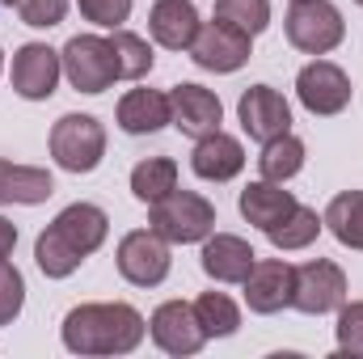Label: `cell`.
Masks as SVG:
<instances>
[{"label":"cell","instance_id":"cell-1","mask_svg":"<svg viewBox=\"0 0 363 359\" xmlns=\"http://www.w3.org/2000/svg\"><path fill=\"white\" fill-rule=\"evenodd\" d=\"M144 334H148L144 313L123 300L77 304L60 326V338L72 355H131L144 343Z\"/></svg>","mask_w":363,"mask_h":359},{"label":"cell","instance_id":"cell-2","mask_svg":"<svg viewBox=\"0 0 363 359\" xmlns=\"http://www.w3.org/2000/svg\"><path fill=\"white\" fill-rule=\"evenodd\" d=\"M148 228L161 233L169 245H194L216 233V203L199 190H169L165 199L148 203Z\"/></svg>","mask_w":363,"mask_h":359},{"label":"cell","instance_id":"cell-3","mask_svg":"<svg viewBox=\"0 0 363 359\" xmlns=\"http://www.w3.org/2000/svg\"><path fill=\"white\" fill-rule=\"evenodd\" d=\"M283 30H287V43L304 55H330L347 38V21L330 0H291Z\"/></svg>","mask_w":363,"mask_h":359},{"label":"cell","instance_id":"cell-4","mask_svg":"<svg viewBox=\"0 0 363 359\" xmlns=\"http://www.w3.org/2000/svg\"><path fill=\"white\" fill-rule=\"evenodd\" d=\"M51 157L68 174H93L106 157V127L97 114H64L51 127Z\"/></svg>","mask_w":363,"mask_h":359},{"label":"cell","instance_id":"cell-5","mask_svg":"<svg viewBox=\"0 0 363 359\" xmlns=\"http://www.w3.org/2000/svg\"><path fill=\"white\" fill-rule=\"evenodd\" d=\"M64 60V77L77 93H106L118 81V68H114V51H110V38L101 34H77L68 38V47L60 51Z\"/></svg>","mask_w":363,"mask_h":359},{"label":"cell","instance_id":"cell-6","mask_svg":"<svg viewBox=\"0 0 363 359\" xmlns=\"http://www.w3.org/2000/svg\"><path fill=\"white\" fill-rule=\"evenodd\" d=\"M250 43H254V38H250L245 30H237V26H228V21H220V17H211V21L199 26V34H194V43H190V60H194L203 72L228 77V72H237V68L250 64V55H254Z\"/></svg>","mask_w":363,"mask_h":359},{"label":"cell","instance_id":"cell-7","mask_svg":"<svg viewBox=\"0 0 363 359\" xmlns=\"http://www.w3.org/2000/svg\"><path fill=\"white\" fill-rule=\"evenodd\" d=\"M118 275L131 283V287H161L169 279V267H174V254H169V241L152 228H135L118 241Z\"/></svg>","mask_w":363,"mask_h":359},{"label":"cell","instance_id":"cell-8","mask_svg":"<svg viewBox=\"0 0 363 359\" xmlns=\"http://www.w3.org/2000/svg\"><path fill=\"white\" fill-rule=\"evenodd\" d=\"M351 93H355L351 89V77H347L338 64L321 60V55L296 72V97H300V106H304L308 114H317V118L342 114V110L351 106Z\"/></svg>","mask_w":363,"mask_h":359},{"label":"cell","instance_id":"cell-9","mask_svg":"<svg viewBox=\"0 0 363 359\" xmlns=\"http://www.w3.org/2000/svg\"><path fill=\"white\" fill-rule=\"evenodd\" d=\"M347 300V270L330 258H313L304 267H296V292H291V309L304 317H321V313H338V304Z\"/></svg>","mask_w":363,"mask_h":359},{"label":"cell","instance_id":"cell-10","mask_svg":"<svg viewBox=\"0 0 363 359\" xmlns=\"http://www.w3.org/2000/svg\"><path fill=\"white\" fill-rule=\"evenodd\" d=\"M60 77H64V60H60L55 47H47V43H26V47L13 51V72H9V81H13V93H17V97H26V101H47V97L55 93V85H60Z\"/></svg>","mask_w":363,"mask_h":359},{"label":"cell","instance_id":"cell-11","mask_svg":"<svg viewBox=\"0 0 363 359\" xmlns=\"http://www.w3.org/2000/svg\"><path fill=\"white\" fill-rule=\"evenodd\" d=\"M148 334H152V343H157L165 355H174V359L199 355L203 343H207V334H203V326H199V317H194V304H186V300H165V304H157V313L148 317Z\"/></svg>","mask_w":363,"mask_h":359},{"label":"cell","instance_id":"cell-12","mask_svg":"<svg viewBox=\"0 0 363 359\" xmlns=\"http://www.w3.org/2000/svg\"><path fill=\"white\" fill-rule=\"evenodd\" d=\"M245 304L250 313L258 317H271V313H283L291 309V292H296V267L283 263V258H258L254 270L245 275Z\"/></svg>","mask_w":363,"mask_h":359},{"label":"cell","instance_id":"cell-13","mask_svg":"<svg viewBox=\"0 0 363 359\" xmlns=\"http://www.w3.org/2000/svg\"><path fill=\"white\" fill-rule=\"evenodd\" d=\"M237 118H241V131L258 144H267L274 136L291 131V106L287 97L271 85H250L237 101Z\"/></svg>","mask_w":363,"mask_h":359},{"label":"cell","instance_id":"cell-14","mask_svg":"<svg viewBox=\"0 0 363 359\" xmlns=\"http://www.w3.org/2000/svg\"><path fill=\"white\" fill-rule=\"evenodd\" d=\"M169 106H174V123L169 127H178L182 136H190V140H203V136L220 131V123H224L220 97L211 89H203V85H194V81L174 85L169 89Z\"/></svg>","mask_w":363,"mask_h":359},{"label":"cell","instance_id":"cell-15","mask_svg":"<svg viewBox=\"0 0 363 359\" xmlns=\"http://www.w3.org/2000/svg\"><path fill=\"white\" fill-rule=\"evenodd\" d=\"M199 263H203V275L216 279V283H245V275L254 270L258 254H254V245H250L245 237H237V233H211V237L203 241Z\"/></svg>","mask_w":363,"mask_h":359},{"label":"cell","instance_id":"cell-16","mask_svg":"<svg viewBox=\"0 0 363 359\" xmlns=\"http://www.w3.org/2000/svg\"><path fill=\"white\" fill-rule=\"evenodd\" d=\"M190 170L203 182H233L245 170V144L237 136H228V131H211V136L194 140Z\"/></svg>","mask_w":363,"mask_h":359},{"label":"cell","instance_id":"cell-17","mask_svg":"<svg viewBox=\"0 0 363 359\" xmlns=\"http://www.w3.org/2000/svg\"><path fill=\"white\" fill-rule=\"evenodd\" d=\"M51 228H55L81 258H89V254H97V250L106 245V237H110V216H106L97 203H68V207L51 220Z\"/></svg>","mask_w":363,"mask_h":359},{"label":"cell","instance_id":"cell-18","mask_svg":"<svg viewBox=\"0 0 363 359\" xmlns=\"http://www.w3.org/2000/svg\"><path fill=\"white\" fill-rule=\"evenodd\" d=\"M114 118L127 136H157L161 127L174 123V106H169V93L161 89H131L118 97Z\"/></svg>","mask_w":363,"mask_h":359},{"label":"cell","instance_id":"cell-19","mask_svg":"<svg viewBox=\"0 0 363 359\" xmlns=\"http://www.w3.org/2000/svg\"><path fill=\"white\" fill-rule=\"evenodd\" d=\"M199 9L190 0H157L148 9V34L165 47V51H190L194 34H199Z\"/></svg>","mask_w":363,"mask_h":359},{"label":"cell","instance_id":"cell-20","mask_svg":"<svg viewBox=\"0 0 363 359\" xmlns=\"http://www.w3.org/2000/svg\"><path fill=\"white\" fill-rule=\"evenodd\" d=\"M237 207H241V216L250 220V224H258L262 233L279 224L291 207H296V194L291 190H283V182H250L245 190H241V199H237Z\"/></svg>","mask_w":363,"mask_h":359},{"label":"cell","instance_id":"cell-21","mask_svg":"<svg viewBox=\"0 0 363 359\" xmlns=\"http://www.w3.org/2000/svg\"><path fill=\"white\" fill-rule=\"evenodd\" d=\"M55 194V182L47 170L38 165H13V161H0V203H21V207H34V203H47Z\"/></svg>","mask_w":363,"mask_h":359},{"label":"cell","instance_id":"cell-22","mask_svg":"<svg viewBox=\"0 0 363 359\" xmlns=\"http://www.w3.org/2000/svg\"><path fill=\"white\" fill-rule=\"evenodd\" d=\"M321 220H325V228L334 233L338 245L363 254V190H342V194H334Z\"/></svg>","mask_w":363,"mask_h":359},{"label":"cell","instance_id":"cell-23","mask_svg":"<svg viewBox=\"0 0 363 359\" xmlns=\"http://www.w3.org/2000/svg\"><path fill=\"white\" fill-rule=\"evenodd\" d=\"M304 170V140L283 131L262 144V157H258V174L267 182H291L296 174Z\"/></svg>","mask_w":363,"mask_h":359},{"label":"cell","instance_id":"cell-24","mask_svg":"<svg viewBox=\"0 0 363 359\" xmlns=\"http://www.w3.org/2000/svg\"><path fill=\"white\" fill-rule=\"evenodd\" d=\"M321 228H325V220L313 211V207H304V203H296L279 224L267 228V237H271L274 250H308L317 237H321Z\"/></svg>","mask_w":363,"mask_h":359},{"label":"cell","instance_id":"cell-25","mask_svg":"<svg viewBox=\"0 0 363 359\" xmlns=\"http://www.w3.org/2000/svg\"><path fill=\"white\" fill-rule=\"evenodd\" d=\"M110 51H114L118 81H144V77L152 72V64H157L148 38H140V34H131V30H123V26L110 34Z\"/></svg>","mask_w":363,"mask_h":359},{"label":"cell","instance_id":"cell-26","mask_svg":"<svg viewBox=\"0 0 363 359\" xmlns=\"http://www.w3.org/2000/svg\"><path fill=\"white\" fill-rule=\"evenodd\" d=\"M169 190H178V161L174 157H148L131 170V194L140 203H157Z\"/></svg>","mask_w":363,"mask_h":359},{"label":"cell","instance_id":"cell-27","mask_svg":"<svg viewBox=\"0 0 363 359\" xmlns=\"http://www.w3.org/2000/svg\"><path fill=\"white\" fill-rule=\"evenodd\" d=\"M194 317H199V326H203L207 338H233L241 330V309L224 292H203L194 300Z\"/></svg>","mask_w":363,"mask_h":359},{"label":"cell","instance_id":"cell-28","mask_svg":"<svg viewBox=\"0 0 363 359\" xmlns=\"http://www.w3.org/2000/svg\"><path fill=\"white\" fill-rule=\"evenodd\" d=\"M34 263H38V270H43L47 279H68L85 258H81V254H77V250H72L51 224H47V228L38 233V241H34Z\"/></svg>","mask_w":363,"mask_h":359},{"label":"cell","instance_id":"cell-29","mask_svg":"<svg viewBox=\"0 0 363 359\" xmlns=\"http://www.w3.org/2000/svg\"><path fill=\"white\" fill-rule=\"evenodd\" d=\"M216 17L258 38L271 26V0H216Z\"/></svg>","mask_w":363,"mask_h":359},{"label":"cell","instance_id":"cell-30","mask_svg":"<svg viewBox=\"0 0 363 359\" xmlns=\"http://www.w3.org/2000/svg\"><path fill=\"white\" fill-rule=\"evenodd\" d=\"M334 338H338V359H363V300L338 304Z\"/></svg>","mask_w":363,"mask_h":359},{"label":"cell","instance_id":"cell-31","mask_svg":"<svg viewBox=\"0 0 363 359\" xmlns=\"http://www.w3.org/2000/svg\"><path fill=\"white\" fill-rule=\"evenodd\" d=\"M21 309H26V279L4 258L0 263V326H13Z\"/></svg>","mask_w":363,"mask_h":359},{"label":"cell","instance_id":"cell-32","mask_svg":"<svg viewBox=\"0 0 363 359\" xmlns=\"http://www.w3.org/2000/svg\"><path fill=\"white\" fill-rule=\"evenodd\" d=\"M131 4L135 0H77L81 17L93 21V26H101V30H118L131 17Z\"/></svg>","mask_w":363,"mask_h":359},{"label":"cell","instance_id":"cell-33","mask_svg":"<svg viewBox=\"0 0 363 359\" xmlns=\"http://www.w3.org/2000/svg\"><path fill=\"white\" fill-rule=\"evenodd\" d=\"M17 13L34 30H51L68 17V0H17Z\"/></svg>","mask_w":363,"mask_h":359},{"label":"cell","instance_id":"cell-34","mask_svg":"<svg viewBox=\"0 0 363 359\" xmlns=\"http://www.w3.org/2000/svg\"><path fill=\"white\" fill-rule=\"evenodd\" d=\"M13 250H17V224L0 216V263L13 258Z\"/></svg>","mask_w":363,"mask_h":359},{"label":"cell","instance_id":"cell-35","mask_svg":"<svg viewBox=\"0 0 363 359\" xmlns=\"http://www.w3.org/2000/svg\"><path fill=\"white\" fill-rule=\"evenodd\" d=\"M0 4H9V9H13V4H17V0H0Z\"/></svg>","mask_w":363,"mask_h":359},{"label":"cell","instance_id":"cell-36","mask_svg":"<svg viewBox=\"0 0 363 359\" xmlns=\"http://www.w3.org/2000/svg\"><path fill=\"white\" fill-rule=\"evenodd\" d=\"M0 72H4V51H0Z\"/></svg>","mask_w":363,"mask_h":359},{"label":"cell","instance_id":"cell-37","mask_svg":"<svg viewBox=\"0 0 363 359\" xmlns=\"http://www.w3.org/2000/svg\"><path fill=\"white\" fill-rule=\"evenodd\" d=\"M355 4H359V9H363V0H355Z\"/></svg>","mask_w":363,"mask_h":359}]
</instances>
